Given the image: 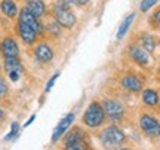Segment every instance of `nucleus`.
Masks as SVG:
<instances>
[{
    "label": "nucleus",
    "instance_id": "c85d7f7f",
    "mask_svg": "<svg viewBox=\"0 0 160 150\" xmlns=\"http://www.w3.org/2000/svg\"><path fill=\"white\" fill-rule=\"evenodd\" d=\"M34 119H36V115H31V116H30V119H28V121H27V122H25V123H24V127L27 128V127H28V125H31V123L34 122Z\"/></svg>",
    "mask_w": 160,
    "mask_h": 150
},
{
    "label": "nucleus",
    "instance_id": "dca6fc26",
    "mask_svg": "<svg viewBox=\"0 0 160 150\" xmlns=\"http://www.w3.org/2000/svg\"><path fill=\"white\" fill-rule=\"evenodd\" d=\"M133 21H135V12L129 13V15L123 19V23L120 24L119 30H117V34H116V39H117V40H123V39H125L126 34H128V31L131 30V25Z\"/></svg>",
    "mask_w": 160,
    "mask_h": 150
},
{
    "label": "nucleus",
    "instance_id": "ddd939ff",
    "mask_svg": "<svg viewBox=\"0 0 160 150\" xmlns=\"http://www.w3.org/2000/svg\"><path fill=\"white\" fill-rule=\"evenodd\" d=\"M0 54L3 57H18L19 55V46L13 37H6L0 43Z\"/></svg>",
    "mask_w": 160,
    "mask_h": 150
},
{
    "label": "nucleus",
    "instance_id": "a878e982",
    "mask_svg": "<svg viewBox=\"0 0 160 150\" xmlns=\"http://www.w3.org/2000/svg\"><path fill=\"white\" fill-rule=\"evenodd\" d=\"M8 91H9L8 85L5 83V80H2V79H0V98H2V97H5L6 94H8Z\"/></svg>",
    "mask_w": 160,
    "mask_h": 150
},
{
    "label": "nucleus",
    "instance_id": "f03ea898",
    "mask_svg": "<svg viewBox=\"0 0 160 150\" xmlns=\"http://www.w3.org/2000/svg\"><path fill=\"white\" fill-rule=\"evenodd\" d=\"M98 138H99L104 147H117V146H122L126 141V134L123 132V129L116 127V123H113L110 127L104 128L99 132Z\"/></svg>",
    "mask_w": 160,
    "mask_h": 150
},
{
    "label": "nucleus",
    "instance_id": "f8f14e48",
    "mask_svg": "<svg viewBox=\"0 0 160 150\" xmlns=\"http://www.w3.org/2000/svg\"><path fill=\"white\" fill-rule=\"evenodd\" d=\"M141 101L145 107H150V109H154V107H159L160 104V94L156 91V89H151V88H147V89H142L141 91Z\"/></svg>",
    "mask_w": 160,
    "mask_h": 150
},
{
    "label": "nucleus",
    "instance_id": "9b49d317",
    "mask_svg": "<svg viewBox=\"0 0 160 150\" xmlns=\"http://www.w3.org/2000/svg\"><path fill=\"white\" fill-rule=\"evenodd\" d=\"M18 34H19V37L22 39V42L25 45H33L37 40V34L39 33L34 28H31L30 25L18 21Z\"/></svg>",
    "mask_w": 160,
    "mask_h": 150
},
{
    "label": "nucleus",
    "instance_id": "20e7f679",
    "mask_svg": "<svg viewBox=\"0 0 160 150\" xmlns=\"http://www.w3.org/2000/svg\"><path fill=\"white\" fill-rule=\"evenodd\" d=\"M139 129L148 138H160V121L150 113H142L139 116Z\"/></svg>",
    "mask_w": 160,
    "mask_h": 150
},
{
    "label": "nucleus",
    "instance_id": "2f4dec72",
    "mask_svg": "<svg viewBox=\"0 0 160 150\" xmlns=\"http://www.w3.org/2000/svg\"><path fill=\"white\" fill-rule=\"evenodd\" d=\"M0 70H2V67H0Z\"/></svg>",
    "mask_w": 160,
    "mask_h": 150
},
{
    "label": "nucleus",
    "instance_id": "b1692460",
    "mask_svg": "<svg viewBox=\"0 0 160 150\" xmlns=\"http://www.w3.org/2000/svg\"><path fill=\"white\" fill-rule=\"evenodd\" d=\"M58 77H59V71H57V73H55V75L49 79V82H48V85H46V88H45V92H49L52 88H53V85H55V82H57Z\"/></svg>",
    "mask_w": 160,
    "mask_h": 150
},
{
    "label": "nucleus",
    "instance_id": "393cba45",
    "mask_svg": "<svg viewBox=\"0 0 160 150\" xmlns=\"http://www.w3.org/2000/svg\"><path fill=\"white\" fill-rule=\"evenodd\" d=\"M70 3L71 0H58L53 9H70Z\"/></svg>",
    "mask_w": 160,
    "mask_h": 150
},
{
    "label": "nucleus",
    "instance_id": "a211bd4d",
    "mask_svg": "<svg viewBox=\"0 0 160 150\" xmlns=\"http://www.w3.org/2000/svg\"><path fill=\"white\" fill-rule=\"evenodd\" d=\"M0 9L3 12V15H6L8 18H15L18 15L17 3H15L13 0H2Z\"/></svg>",
    "mask_w": 160,
    "mask_h": 150
},
{
    "label": "nucleus",
    "instance_id": "6ab92c4d",
    "mask_svg": "<svg viewBox=\"0 0 160 150\" xmlns=\"http://www.w3.org/2000/svg\"><path fill=\"white\" fill-rule=\"evenodd\" d=\"M27 8H28L37 18L45 17L46 8H45V3H43L42 0H27Z\"/></svg>",
    "mask_w": 160,
    "mask_h": 150
},
{
    "label": "nucleus",
    "instance_id": "5701e85b",
    "mask_svg": "<svg viewBox=\"0 0 160 150\" xmlns=\"http://www.w3.org/2000/svg\"><path fill=\"white\" fill-rule=\"evenodd\" d=\"M18 134H19V125H18V122H13L11 125V132L8 134L5 137L6 141H11V140H15L18 137Z\"/></svg>",
    "mask_w": 160,
    "mask_h": 150
},
{
    "label": "nucleus",
    "instance_id": "39448f33",
    "mask_svg": "<svg viewBox=\"0 0 160 150\" xmlns=\"http://www.w3.org/2000/svg\"><path fill=\"white\" fill-rule=\"evenodd\" d=\"M128 55L132 59V63H135L138 67H148L150 65V54L141 45L131 43L128 46Z\"/></svg>",
    "mask_w": 160,
    "mask_h": 150
},
{
    "label": "nucleus",
    "instance_id": "473e14b6",
    "mask_svg": "<svg viewBox=\"0 0 160 150\" xmlns=\"http://www.w3.org/2000/svg\"><path fill=\"white\" fill-rule=\"evenodd\" d=\"M159 2H160V0H159Z\"/></svg>",
    "mask_w": 160,
    "mask_h": 150
},
{
    "label": "nucleus",
    "instance_id": "6e6552de",
    "mask_svg": "<svg viewBox=\"0 0 160 150\" xmlns=\"http://www.w3.org/2000/svg\"><path fill=\"white\" fill-rule=\"evenodd\" d=\"M55 19L62 28L71 30L77 23V17L71 9H55Z\"/></svg>",
    "mask_w": 160,
    "mask_h": 150
},
{
    "label": "nucleus",
    "instance_id": "7c9ffc66",
    "mask_svg": "<svg viewBox=\"0 0 160 150\" xmlns=\"http://www.w3.org/2000/svg\"><path fill=\"white\" fill-rule=\"evenodd\" d=\"M157 45H159V46H160V39H159V42H157Z\"/></svg>",
    "mask_w": 160,
    "mask_h": 150
},
{
    "label": "nucleus",
    "instance_id": "423d86ee",
    "mask_svg": "<svg viewBox=\"0 0 160 150\" xmlns=\"http://www.w3.org/2000/svg\"><path fill=\"white\" fill-rule=\"evenodd\" d=\"M3 67H5V71L8 73L9 79L12 82H18L19 77L22 75V64H21V59L18 57H5V61H3Z\"/></svg>",
    "mask_w": 160,
    "mask_h": 150
},
{
    "label": "nucleus",
    "instance_id": "4be33fe9",
    "mask_svg": "<svg viewBox=\"0 0 160 150\" xmlns=\"http://www.w3.org/2000/svg\"><path fill=\"white\" fill-rule=\"evenodd\" d=\"M61 25L57 23V19L55 21H51V23H48V25H46V30L51 33L52 36H59L61 34Z\"/></svg>",
    "mask_w": 160,
    "mask_h": 150
},
{
    "label": "nucleus",
    "instance_id": "1a4fd4ad",
    "mask_svg": "<svg viewBox=\"0 0 160 150\" xmlns=\"http://www.w3.org/2000/svg\"><path fill=\"white\" fill-rule=\"evenodd\" d=\"M74 119H76V115L73 113V111L64 116L62 119H61V122L57 125V128H55L53 134H52V143H57L61 137H64V134L67 132V131H68V128L73 125Z\"/></svg>",
    "mask_w": 160,
    "mask_h": 150
},
{
    "label": "nucleus",
    "instance_id": "9d476101",
    "mask_svg": "<svg viewBox=\"0 0 160 150\" xmlns=\"http://www.w3.org/2000/svg\"><path fill=\"white\" fill-rule=\"evenodd\" d=\"M18 21L30 25V27H31V28H34L37 33H42V31H43V27H42V24L39 23V18L36 17L34 13L30 11L27 6L22 8V9L19 11V19H18Z\"/></svg>",
    "mask_w": 160,
    "mask_h": 150
},
{
    "label": "nucleus",
    "instance_id": "c756f323",
    "mask_svg": "<svg viewBox=\"0 0 160 150\" xmlns=\"http://www.w3.org/2000/svg\"><path fill=\"white\" fill-rule=\"evenodd\" d=\"M5 119V113H3V110L0 109V121H3Z\"/></svg>",
    "mask_w": 160,
    "mask_h": 150
},
{
    "label": "nucleus",
    "instance_id": "bb28decb",
    "mask_svg": "<svg viewBox=\"0 0 160 150\" xmlns=\"http://www.w3.org/2000/svg\"><path fill=\"white\" fill-rule=\"evenodd\" d=\"M151 21H153V23H154L156 25H157V27L160 28V8L154 12V13H153V17H151Z\"/></svg>",
    "mask_w": 160,
    "mask_h": 150
},
{
    "label": "nucleus",
    "instance_id": "412c9836",
    "mask_svg": "<svg viewBox=\"0 0 160 150\" xmlns=\"http://www.w3.org/2000/svg\"><path fill=\"white\" fill-rule=\"evenodd\" d=\"M65 149L67 150H88V149H91V146H89L88 140H83V141H79V143H74V144L65 146Z\"/></svg>",
    "mask_w": 160,
    "mask_h": 150
},
{
    "label": "nucleus",
    "instance_id": "aec40b11",
    "mask_svg": "<svg viewBox=\"0 0 160 150\" xmlns=\"http://www.w3.org/2000/svg\"><path fill=\"white\" fill-rule=\"evenodd\" d=\"M157 3H159V0H141L139 11L142 12V13H147V12H150V9H153Z\"/></svg>",
    "mask_w": 160,
    "mask_h": 150
},
{
    "label": "nucleus",
    "instance_id": "2eb2a0df",
    "mask_svg": "<svg viewBox=\"0 0 160 150\" xmlns=\"http://www.w3.org/2000/svg\"><path fill=\"white\" fill-rule=\"evenodd\" d=\"M83 140H86V134L79 127L71 128V129H68L67 132L64 134V144L65 146L74 144V143H79V141H83Z\"/></svg>",
    "mask_w": 160,
    "mask_h": 150
},
{
    "label": "nucleus",
    "instance_id": "0eeeda50",
    "mask_svg": "<svg viewBox=\"0 0 160 150\" xmlns=\"http://www.w3.org/2000/svg\"><path fill=\"white\" fill-rule=\"evenodd\" d=\"M120 86L123 88L125 91H128V92L138 94V92L142 91L144 83L137 75L128 73V75H123L122 77H120Z\"/></svg>",
    "mask_w": 160,
    "mask_h": 150
},
{
    "label": "nucleus",
    "instance_id": "7ed1b4c3",
    "mask_svg": "<svg viewBox=\"0 0 160 150\" xmlns=\"http://www.w3.org/2000/svg\"><path fill=\"white\" fill-rule=\"evenodd\" d=\"M102 107L105 111V117L111 123H119L126 116V107L116 98H105L102 101Z\"/></svg>",
    "mask_w": 160,
    "mask_h": 150
},
{
    "label": "nucleus",
    "instance_id": "f3484780",
    "mask_svg": "<svg viewBox=\"0 0 160 150\" xmlns=\"http://www.w3.org/2000/svg\"><path fill=\"white\" fill-rule=\"evenodd\" d=\"M139 42H141V46L148 54H154L156 46H157V42H156L154 36L148 34V33H142V34L139 36Z\"/></svg>",
    "mask_w": 160,
    "mask_h": 150
},
{
    "label": "nucleus",
    "instance_id": "cd10ccee",
    "mask_svg": "<svg viewBox=\"0 0 160 150\" xmlns=\"http://www.w3.org/2000/svg\"><path fill=\"white\" fill-rule=\"evenodd\" d=\"M89 2H91V0H71V3H73V5H76V6H79V8L86 6Z\"/></svg>",
    "mask_w": 160,
    "mask_h": 150
},
{
    "label": "nucleus",
    "instance_id": "f257e3e1",
    "mask_svg": "<svg viewBox=\"0 0 160 150\" xmlns=\"http://www.w3.org/2000/svg\"><path fill=\"white\" fill-rule=\"evenodd\" d=\"M105 111H104V107H102V103L99 101H92L88 107H86L85 113L82 116V122L83 125L91 129H98L104 125L105 122Z\"/></svg>",
    "mask_w": 160,
    "mask_h": 150
},
{
    "label": "nucleus",
    "instance_id": "4468645a",
    "mask_svg": "<svg viewBox=\"0 0 160 150\" xmlns=\"http://www.w3.org/2000/svg\"><path fill=\"white\" fill-rule=\"evenodd\" d=\"M53 49H52L48 43H40V45H37V46L34 48V57L37 61H40V63H51L52 59H53Z\"/></svg>",
    "mask_w": 160,
    "mask_h": 150
}]
</instances>
